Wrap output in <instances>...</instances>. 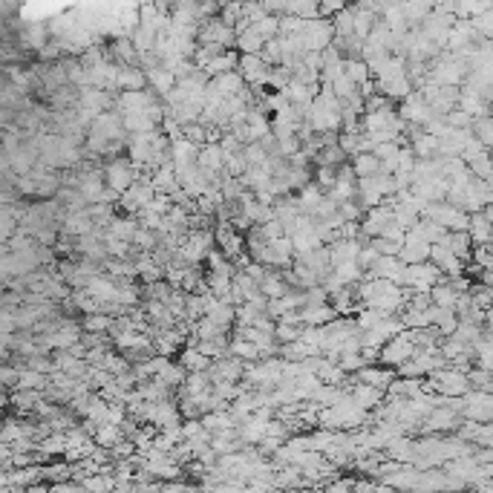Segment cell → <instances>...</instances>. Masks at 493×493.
I'll use <instances>...</instances> for the list:
<instances>
[{
  "label": "cell",
  "mask_w": 493,
  "mask_h": 493,
  "mask_svg": "<svg viewBox=\"0 0 493 493\" xmlns=\"http://www.w3.org/2000/svg\"><path fill=\"white\" fill-rule=\"evenodd\" d=\"M144 78H147V90H153L159 98H164L171 90H174V84H176V78L164 70V67H156V70H147L144 73Z\"/></svg>",
  "instance_id": "22"
},
{
  "label": "cell",
  "mask_w": 493,
  "mask_h": 493,
  "mask_svg": "<svg viewBox=\"0 0 493 493\" xmlns=\"http://www.w3.org/2000/svg\"><path fill=\"white\" fill-rule=\"evenodd\" d=\"M150 188L156 196H171L179 191V182H176V174H174V164L171 161H164L161 168H156L150 174Z\"/></svg>",
  "instance_id": "14"
},
{
  "label": "cell",
  "mask_w": 493,
  "mask_h": 493,
  "mask_svg": "<svg viewBox=\"0 0 493 493\" xmlns=\"http://www.w3.org/2000/svg\"><path fill=\"white\" fill-rule=\"evenodd\" d=\"M243 159H245V164L248 168H265V161H268V156H265V150L257 144V142H248V144H243Z\"/></svg>",
  "instance_id": "38"
},
{
  "label": "cell",
  "mask_w": 493,
  "mask_h": 493,
  "mask_svg": "<svg viewBox=\"0 0 493 493\" xmlns=\"http://www.w3.org/2000/svg\"><path fill=\"white\" fill-rule=\"evenodd\" d=\"M393 223H396L398 228L410 231V228L418 223V213H415L410 205H404V202H396V199H393Z\"/></svg>",
  "instance_id": "35"
},
{
  "label": "cell",
  "mask_w": 493,
  "mask_h": 493,
  "mask_svg": "<svg viewBox=\"0 0 493 493\" xmlns=\"http://www.w3.org/2000/svg\"><path fill=\"white\" fill-rule=\"evenodd\" d=\"M424 219H430V223H435L442 231H467V223H470V213L447 205V202H435V205H427L421 211Z\"/></svg>",
  "instance_id": "3"
},
{
  "label": "cell",
  "mask_w": 493,
  "mask_h": 493,
  "mask_svg": "<svg viewBox=\"0 0 493 493\" xmlns=\"http://www.w3.org/2000/svg\"><path fill=\"white\" fill-rule=\"evenodd\" d=\"M470 136H473L484 150L493 144V119H490V113H487V116H479V119L470 122Z\"/></svg>",
  "instance_id": "30"
},
{
  "label": "cell",
  "mask_w": 493,
  "mask_h": 493,
  "mask_svg": "<svg viewBox=\"0 0 493 493\" xmlns=\"http://www.w3.org/2000/svg\"><path fill=\"white\" fill-rule=\"evenodd\" d=\"M101 174H104V188L122 196V194H124L130 185H136L147 171L136 168V164H133L127 156H119V159H110L107 164H101Z\"/></svg>",
  "instance_id": "2"
},
{
  "label": "cell",
  "mask_w": 493,
  "mask_h": 493,
  "mask_svg": "<svg viewBox=\"0 0 493 493\" xmlns=\"http://www.w3.org/2000/svg\"><path fill=\"white\" fill-rule=\"evenodd\" d=\"M467 375V383H470V390H482V393H490V372H484V369H467L465 372Z\"/></svg>",
  "instance_id": "41"
},
{
  "label": "cell",
  "mask_w": 493,
  "mask_h": 493,
  "mask_svg": "<svg viewBox=\"0 0 493 493\" xmlns=\"http://www.w3.org/2000/svg\"><path fill=\"white\" fill-rule=\"evenodd\" d=\"M344 398H346V387H326V383H320L309 401H312L317 410H329V407L341 404Z\"/></svg>",
  "instance_id": "23"
},
{
  "label": "cell",
  "mask_w": 493,
  "mask_h": 493,
  "mask_svg": "<svg viewBox=\"0 0 493 493\" xmlns=\"http://www.w3.org/2000/svg\"><path fill=\"white\" fill-rule=\"evenodd\" d=\"M139 223H136V216H124V213H116L113 219H110V226H107V234L110 237H116L122 243H133V234H136Z\"/></svg>",
  "instance_id": "18"
},
{
  "label": "cell",
  "mask_w": 493,
  "mask_h": 493,
  "mask_svg": "<svg viewBox=\"0 0 493 493\" xmlns=\"http://www.w3.org/2000/svg\"><path fill=\"white\" fill-rule=\"evenodd\" d=\"M237 61H240L237 49H228V52H223V55H216V58H211V61L202 67V73H205V78L211 81V78H216V75L234 73V70H237Z\"/></svg>",
  "instance_id": "17"
},
{
  "label": "cell",
  "mask_w": 493,
  "mask_h": 493,
  "mask_svg": "<svg viewBox=\"0 0 493 493\" xmlns=\"http://www.w3.org/2000/svg\"><path fill=\"white\" fill-rule=\"evenodd\" d=\"M283 15H292L297 21H317V4H286Z\"/></svg>",
  "instance_id": "39"
},
{
  "label": "cell",
  "mask_w": 493,
  "mask_h": 493,
  "mask_svg": "<svg viewBox=\"0 0 493 493\" xmlns=\"http://www.w3.org/2000/svg\"><path fill=\"white\" fill-rule=\"evenodd\" d=\"M407 147L413 150L415 161H421V159H435V156H438V139H433V136H427V133H418Z\"/></svg>",
  "instance_id": "28"
},
{
  "label": "cell",
  "mask_w": 493,
  "mask_h": 493,
  "mask_svg": "<svg viewBox=\"0 0 493 493\" xmlns=\"http://www.w3.org/2000/svg\"><path fill=\"white\" fill-rule=\"evenodd\" d=\"M490 199H493L490 182H482V179H473L470 176L467 185H465V213H476V211L487 208Z\"/></svg>",
  "instance_id": "11"
},
{
  "label": "cell",
  "mask_w": 493,
  "mask_h": 493,
  "mask_svg": "<svg viewBox=\"0 0 493 493\" xmlns=\"http://www.w3.org/2000/svg\"><path fill=\"white\" fill-rule=\"evenodd\" d=\"M243 271H245L248 277H251V280L257 283V289H260V283L265 280V274H268V268H263V265H257V263H251V260H248V263L243 265Z\"/></svg>",
  "instance_id": "48"
},
{
  "label": "cell",
  "mask_w": 493,
  "mask_h": 493,
  "mask_svg": "<svg viewBox=\"0 0 493 493\" xmlns=\"http://www.w3.org/2000/svg\"><path fill=\"white\" fill-rule=\"evenodd\" d=\"M110 320L107 314H84L81 317V332H87V335H107L110 332Z\"/></svg>",
  "instance_id": "37"
},
{
  "label": "cell",
  "mask_w": 493,
  "mask_h": 493,
  "mask_svg": "<svg viewBox=\"0 0 493 493\" xmlns=\"http://www.w3.org/2000/svg\"><path fill=\"white\" fill-rule=\"evenodd\" d=\"M401 274H404V265L398 263V257H375L372 268L364 274V280H387V283L398 286Z\"/></svg>",
  "instance_id": "8"
},
{
  "label": "cell",
  "mask_w": 493,
  "mask_h": 493,
  "mask_svg": "<svg viewBox=\"0 0 493 493\" xmlns=\"http://www.w3.org/2000/svg\"><path fill=\"white\" fill-rule=\"evenodd\" d=\"M369 240H335V243H329L326 245V254H329V265H341V263H355L358 260V254H361V248L366 245Z\"/></svg>",
  "instance_id": "10"
},
{
  "label": "cell",
  "mask_w": 493,
  "mask_h": 493,
  "mask_svg": "<svg viewBox=\"0 0 493 493\" xmlns=\"http://www.w3.org/2000/svg\"><path fill=\"white\" fill-rule=\"evenodd\" d=\"M312 182H314L323 194H329V191H332V185H335V171H329V168H314V171H312Z\"/></svg>",
  "instance_id": "44"
},
{
  "label": "cell",
  "mask_w": 493,
  "mask_h": 493,
  "mask_svg": "<svg viewBox=\"0 0 493 493\" xmlns=\"http://www.w3.org/2000/svg\"><path fill=\"white\" fill-rule=\"evenodd\" d=\"M306 124L314 133H341V101L335 95H314L309 104Z\"/></svg>",
  "instance_id": "1"
},
{
  "label": "cell",
  "mask_w": 493,
  "mask_h": 493,
  "mask_svg": "<svg viewBox=\"0 0 493 493\" xmlns=\"http://www.w3.org/2000/svg\"><path fill=\"white\" fill-rule=\"evenodd\" d=\"M182 139L191 142L194 147H202V144H208V130L202 124H185L182 127Z\"/></svg>",
  "instance_id": "42"
},
{
  "label": "cell",
  "mask_w": 493,
  "mask_h": 493,
  "mask_svg": "<svg viewBox=\"0 0 493 493\" xmlns=\"http://www.w3.org/2000/svg\"><path fill=\"white\" fill-rule=\"evenodd\" d=\"M283 182H286L289 194H297V191H303L312 182V168H292V164H289V174L283 176Z\"/></svg>",
  "instance_id": "36"
},
{
  "label": "cell",
  "mask_w": 493,
  "mask_h": 493,
  "mask_svg": "<svg viewBox=\"0 0 493 493\" xmlns=\"http://www.w3.org/2000/svg\"><path fill=\"white\" fill-rule=\"evenodd\" d=\"M113 87H116V92H142V90H147L144 70H139V67H119Z\"/></svg>",
  "instance_id": "15"
},
{
  "label": "cell",
  "mask_w": 493,
  "mask_h": 493,
  "mask_svg": "<svg viewBox=\"0 0 493 493\" xmlns=\"http://www.w3.org/2000/svg\"><path fill=\"white\" fill-rule=\"evenodd\" d=\"M300 332H303V326H297V323H286V320H274V341H277V346H283V344H295V341H300Z\"/></svg>",
  "instance_id": "31"
},
{
  "label": "cell",
  "mask_w": 493,
  "mask_h": 493,
  "mask_svg": "<svg viewBox=\"0 0 493 493\" xmlns=\"http://www.w3.org/2000/svg\"><path fill=\"white\" fill-rule=\"evenodd\" d=\"M297 317L303 326H326V323H332L338 314L332 306H303L297 309Z\"/></svg>",
  "instance_id": "21"
},
{
  "label": "cell",
  "mask_w": 493,
  "mask_h": 493,
  "mask_svg": "<svg viewBox=\"0 0 493 493\" xmlns=\"http://www.w3.org/2000/svg\"><path fill=\"white\" fill-rule=\"evenodd\" d=\"M470 265H476V268H484V271H490V268H493L490 245H473V251H470Z\"/></svg>",
  "instance_id": "43"
},
{
  "label": "cell",
  "mask_w": 493,
  "mask_h": 493,
  "mask_svg": "<svg viewBox=\"0 0 493 493\" xmlns=\"http://www.w3.org/2000/svg\"><path fill=\"white\" fill-rule=\"evenodd\" d=\"M369 248H372L378 257H398V248H401V245H396V243H390V240L375 237V240H369Z\"/></svg>",
  "instance_id": "45"
},
{
  "label": "cell",
  "mask_w": 493,
  "mask_h": 493,
  "mask_svg": "<svg viewBox=\"0 0 493 493\" xmlns=\"http://www.w3.org/2000/svg\"><path fill=\"white\" fill-rule=\"evenodd\" d=\"M490 216L493 208H482L476 213H470V223H467V237L473 245H490Z\"/></svg>",
  "instance_id": "13"
},
{
  "label": "cell",
  "mask_w": 493,
  "mask_h": 493,
  "mask_svg": "<svg viewBox=\"0 0 493 493\" xmlns=\"http://www.w3.org/2000/svg\"><path fill=\"white\" fill-rule=\"evenodd\" d=\"M470 122H473V119H470V116H465L462 110H453V113H447V116H445V124H447L450 130H470Z\"/></svg>",
  "instance_id": "46"
},
{
  "label": "cell",
  "mask_w": 493,
  "mask_h": 493,
  "mask_svg": "<svg viewBox=\"0 0 493 493\" xmlns=\"http://www.w3.org/2000/svg\"><path fill=\"white\" fill-rule=\"evenodd\" d=\"M427 295H430V306H435V309H453L456 300H459V295L453 292V286H450L445 277L438 280Z\"/></svg>",
  "instance_id": "24"
},
{
  "label": "cell",
  "mask_w": 493,
  "mask_h": 493,
  "mask_svg": "<svg viewBox=\"0 0 493 493\" xmlns=\"http://www.w3.org/2000/svg\"><path fill=\"white\" fill-rule=\"evenodd\" d=\"M349 381L364 383V387H372V390H378V393H387V387L396 381V369H387V366H381V364H372V366L358 369Z\"/></svg>",
  "instance_id": "7"
},
{
  "label": "cell",
  "mask_w": 493,
  "mask_h": 493,
  "mask_svg": "<svg viewBox=\"0 0 493 493\" xmlns=\"http://www.w3.org/2000/svg\"><path fill=\"white\" fill-rule=\"evenodd\" d=\"M185 372H208V366H211V361L208 358H202L194 346H182L179 349V361H176Z\"/></svg>",
  "instance_id": "29"
},
{
  "label": "cell",
  "mask_w": 493,
  "mask_h": 493,
  "mask_svg": "<svg viewBox=\"0 0 493 493\" xmlns=\"http://www.w3.org/2000/svg\"><path fill=\"white\" fill-rule=\"evenodd\" d=\"M26 493H49V487H41V484H32Z\"/></svg>",
  "instance_id": "50"
},
{
  "label": "cell",
  "mask_w": 493,
  "mask_h": 493,
  "mask_svg": "<svg viewBox=\"0 0 493 493\" xmlns=\"http://www.w3.org/2000/svg\"><path fill=\"white\" fill-rule=\"evenodd\" d=\"M430 260V245L424 240H418L415 234H404V243L398 248V263L401 265H421Z\"/></svg>",
  "instance_id": "12"
},
{
  "label": "cell",
  "mask_w": 493,
  "mask_h": 493,
  "mask_svg": "<svg viewBox=\"0 0 493 493\" xmlns=\"http://www.w3.org/2000/svg\"><path fill=\"white\" fill-rule=\"evenodd\" d=\"M442 161L445 159H421L413 164V179H438L442 176Z\"/></svg>",
  "instance_id": "32"
},
{
  "label": "cell",
  "mask_w": 493,
  "mask_h": 493,
  "mask_svg": "<svg viewBox=\"0 0 493 493\" xmlns=\"http://www.w3.org/2000/svg\"><path fill=\"white\" fill-rule=\"evenodd\" d=\"M396 116L404 122V124H413V127H424L430 119H433V113H430V107H427V101L413 90L404 101H398V107H396Z\"/></svg>",
  "instance_id": "6"
},
{
  "label": "cell",
  "mask_w": 493,
  "mask_h": 493,
  "mask_svg": "<svg viewBox=\"0 0 493 493\" xmlns=\"http://www.w3.org/2000/svg\"><path fill=\"white\" fill-rule=\"evenodd\" d=\"M467 174H470L473 179H482V182H490V156H487V153H482L479 159H473V161H467Z\"/></svg>",
  "instance_id": "40"
},
{
  "label": "cell",
  "mask_w": 493,
  "mask_h": 493,
  "mask_svg": "<svg viewBox=\"0 0 493 493\" xmlns=\"http://www.w3.org/2000/svg\"><path fill=\"white\" fill-rule=\"evenodd\" d=\"M228 355L237 358V361H243V364H257V361H260L257 346H251L248 341H237V338L228 341Z\"/></svg>",
  "instance_id": "33"
},
{
  "label": "cell",
  "mask_w": 493,
  "mask_h": 493,
  "mask_svg": "<svg viewBox=\"0 0 493 493\" xmlns=\"http://www.w3.org/2000/svg\"><path fill=\"white\" fill-rule=\"evenodd\" d=\"M442 248H447L456 260H462V263H470V251H473V243H470V237H467V231H447L445 237H442V243H438Z\"/></svg>",
  "instance_id": "16"
},
{
  "label": "cell",
  "mask_w": 493,
  "mask_h": 493,
  "mask_svg": "<svg viewBox=\"0 0 493 493\" xmlns=\"http://www.w3.org/2000/svg\"><path fill=\"white\" fill-rule=\"evenodd\" d=\"M286 292H289V286L283 283L280 271H268L265 280L260 283V295H263L265 300H280V297H286Z\"/></svg>",
  "instance_id": "26"
},
{
  "label": "cell",
  "mask_w": 493,
  "mask_h": 493,
  "mask_svg": "<svg viewBox=\"0 0 493 493\" xmlns=\"http://www.w3.org/2000/svg\"><path fill=\"white\" fill-rule=\"evenodd\" d=\"M335 38V29H332V21H306L303 23V32L297 35L303 52H323Z\"/></svg>",
  "instance_id": "5"
},
{
  "label": "cell",
  "mask_w": 493,
  "mask_h": 493,
  "mask_svg": "<svg viewBox=\"0 0 493 493\" xmlns=\"http://www.w3.org/2000/svg\"><path fill=\"white\" fill-rule=\"evenodd\" d=\"M314 168H329V171H338L341 164H346L349 159L344 156V150L338 147V142L335 144H326V147H320L317 153H314Z\"/></svg>",
  "instance_id": "20"
},
{
  "label": "cell",
  "mask_w": 493,
  "mask_h": 493,
  "mask_svg": "<svg viewBox=\"0 0 493 493\" xmlns=\"http://www.w3.org/2000/svg\"><path fill=\"white\" fill-rule=\"evenodd\" d=\"M344 75L349 78V84H352L355 90L372 81V75H369V70H366L364 61H344Z\"/></svg>",
  "instance_id": "34"
},
{
  "label": "cell",
  "mask_w": 493,
  "mask_h": 493,
  "mask_svg": "<svg viewBox=\"0 0 493 493\" xmlns=\"http://www.w3.org/2000/svg\"><path fill=\"white\" fill-rule=\"evenodd\" d=\"M415 352H418V349L413 346L410 335H407V332H401V335L390 338L387 344H383V346L378 349V364H381V366H387V369H396V366L407 364V361H410Z\"/></svg>",
  "instance_id": "4"
},
{
  "label": "cell",
  "mask_w": 493,
  "mask_h": 493,
  "mask_svg": "<svg viewBox=\"0 0 493 493\" xmlns=\"http://www.w3.org/2000/svg\"><path fill=\"white\" fill-rule=\"evenodd\" d=\"M349 168H352L355 182H358V179H372V176L381 174V164H378V159H375L372 153H358V156H352V159H349Z\"/></svg>",
  "instance_id": "19"
},
{
  "label": "cell",
  "mask_w": 493,
  "mask_h": 493,
  "mask_svg": "<svg viewBox=\"0 0 493 493\" xmlns=\"http://www.w3.org/2000/svg\"><path fill=\"white\" fill-rule=\"evenodd\" d=\"M404 234H407L404 228H398L396 223H390L387 228H383V231H381V240H390V243H396V245H401V243H404Z\"/></svg>",
  "instance_id": "49"
},
{
  "label": "cell",
  "mask_w": 493,
  "mask_h": 493,
  "mask_svg": "<svg viewBox=\"0 0 493 493\" xmlns=\"http://www.w3.org/2000/svg\"><path fill=\"white\" fill-rule=\"evenodd\" d=\"M410 234H415L418 240H424L427 245H438L442 243V237L447 234V231H442L435 223H430V219H424V216H418V223L410 228Z\"/></svg>",
  "instance_id": "27"
},
{
  "label": "cell",
  "mask_w": 493,
  "mask_h": 493,
  "mask_svg": "<svg viewBox=\"0 0 493 493\" xmlns=\"http://www.w3.org/2000/svg\"><path fill=\"white\" fill-rule=\"evenodd\" d=\"M430 326H433L442 338H450V335L456 332V326H459V317H456L453 309H435V306H433V323H430Z\"/></svg>",
  "instance_id": "25"
},
{
  "label": "cell",
  "mask_w": 493,
  "mask_h": 493,
  "mask_svg": "<svg viewBox=\"0 0 493 493\" xmlns=\"http://www.w3.org/2000/svg\"><path fill=\"white\" fill-rule=\"evenodd\" d=\"M323 493H355V479H335V482H326Z\"/></svg>",
  "instance_id": "47"
},
{
  "label": "cell",
  "mask_w": 493,
  "mask_h": 493,
  "mask_svg": "<svg viewBox=\"0 0 493 493\" xmlns=\"http://www.w3.org/2000/svg\"><path fill=\"white\" fill-rule=\"evenodd\" d=\"M243 361H237V358H231V355H226V358H216V361H211V366H208V381L213 383V381H228V383H240L243 381Z\"/></svg>",
  "instance_id": "9"
}]
</instances>
